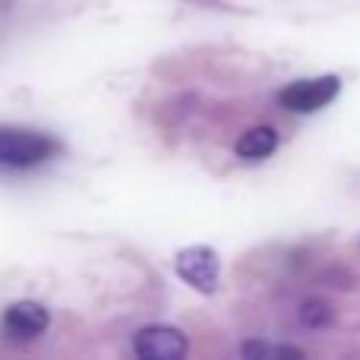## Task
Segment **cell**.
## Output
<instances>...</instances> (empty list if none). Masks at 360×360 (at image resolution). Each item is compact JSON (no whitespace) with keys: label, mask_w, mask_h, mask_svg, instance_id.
Here are the masks:
<instances>
[{"label":"cell","mask_w":360,"mask_h":360,"mask_svg":"<svg viewBox=\"0 0 360 360\" xmlns=\"http://www.w3.org/2000/svg\"><path fill=\"white\" fill-rule=\"evenodd\" d=\"M186 348H190L186 335L180 329H171V326H146L133 338L136 357L146 360H180L186 357Z\"/></svg>","instance_id":"obj_4"},{"label":"cell","mask_w":360,"mask_h":360,"mask_svg":"<svg viewBox=\"0 0 360 360\" xmlns=\"http://www.w3.org/2000/svg\"><path fill=\"white\" fill-rule=\"evenodd\" d=\"M51 326V313L35 300H16L4 313V329L16 338H38Z\"/></svg>","instance_id":"obj_5"},{"label":"cell","mask_w":360,"mask_h":360,"mask_svg":"<svg viewBox=\"0 0 360 360\" xmlns=\"http://www.w3.org/2000/svg\"><path fill=\"white\" fill-rule=\"evenodd\" d=\"M275 149H278V133H275L272 127H253V130L243 133L234 146L237 158H243V162H262V158H269Z\"/></svg>","instance_id":"obj_6"},{"label":"cell","mask_w":360,"mask_h":360,"mask_svg":"<svg viewBox=\"0 0 360 360\" xmlns=\"http://www.w3.org/2000/svg\"><path fill=\"white\" fill-rule=\"evenodd\" d=\"M174 272L190 288H196V291L215 294L218 275H221V262H218V253L212 247H186L177 253Z\"/></svg>","instance_id":"obj_3"},{"label":"cell","mask_w":360,"mask_h":360,"mask_svg":"<svg viewBox=\"0 0 360 360\" xmlns=\"http://www.w3.org/2000/svg\"><path fill=\"white\" fill-rule=\"evenodd\" d=\"M243 357H304L300 348H291V345H262V342H247L240 348Z\"/></svg>","instance_id":"obj_7"},{"label":"cell","mask_w":360,"mask_h":360,"mask_svg":"<svg viewBox=\"0 0 360 360\" xmlns=\"http://www.w3.org/2000/svg\"><path fill=\"white\" fill-rule=\"evenodd\" d=\"M300 323L310 326V329H323V326L332 323V307L323 304V300H307L300 307Z\"/></svg>","instance_id":"obj_8"},{"label":"cell","mask_w":360,"mask_h":360,"mask_svg":"<svg viewBox=\"0 0 360 360\" xmlns=\"http://www.w3.org/2000/svg\"><path fill=\"white\" fill-rule=\"evenodd\" d=\"M342 92V79L338 76H319V79H300L291 82L278 92V105L294 114H313L326 108L335 95Z\"/></svg>","instance_id":"obj_2"},{"label":"cell","mask_w":360,"mask_h":360,"mask_svg":"<svg viewBox=\"0 0 360 360\" xmlns=\"http://www.w3.org/2000/svg\"><path fill=\"white\" fill-rule=\"evenodd\" d=\"M60 146L51 136L35 130H16V127H0V168H35L48 162Z\"/></svg>","instance_id":"obj_1"}]
</instances>
